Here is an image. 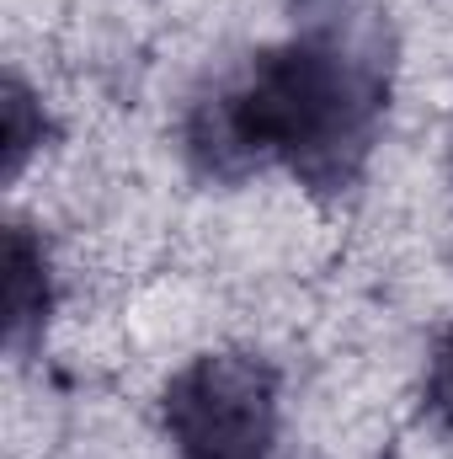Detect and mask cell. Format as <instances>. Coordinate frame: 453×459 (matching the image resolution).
Instances as JSON below:
<instances>
[{
	"mask_svg": "<svg viewBox=\"0 0 453 459\" xmlns=\"http://www.w3.org/2000/svg\"><path fill=\"white\" fill-rule=\"evenodd\" d=\"M32 283H48V267H43V251H32V240L16 230L11 235V342L16 347L27 342L38 321H48V289L32 294Z\"/></svg>",
	"mask_w": 453,
	"mask_h": 459,
	"instance_id": "3",
	"label": "cell"
},
{
	"mask_svg": "<svg viewBox=\"0 0 453 459\" xmlns=\"http://www.w3.org/2000/svg\"><path fill=\"white\" fill-rule=\"evenodd\" d=\"M427 411H432L438 428L453 433V332L438 342L432 363H427Z\"/></svg>",
	"mask_w": 453,
	"mask_h": 459,
	"instance_id": "4",
	"label": "cell"
},
{
	"mask_svg": "<svg viewBox=\"0 0 453 459\" xmlns=\"http://www.w3.org/2000/svg\"><path fill=\"white\" fill-rule=\"evenodd\" d=\"M166 433L182 459H272L278 438L272 368L240 352L198 358L166 390Z\"/></svg>",
	"mask_w": 453,
	"mask_h": 459,
	"instance_id": "2",
	"label": "cell"
},
{
	"mask_svg": "<svg viewBox=\"0 0 453 459\" xmlns=\"http://www.w3.org/2000/svg\"><path fill=\"white\" fill-rule=\"evenodd\" d=\"M389 97V38L363 0H299V32L214 86L187 123V155L209 177L283 160L341 193L373 150Z\"/></svg>",
	"mask_w": 453,
	"mask_h": 459,
	"instance_id": "1",
	"label": "cell"
}]
</instances>
